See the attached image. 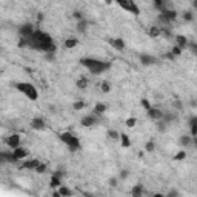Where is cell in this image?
<instances>
[{
	"label": "cell",
	"instance_id": "obj_1",
	"mask_svg": "<svg viewBox=\"0 0 197 197\" xmlns=\"http://www.w3.org/2000/svg\"><path fill=\"white\" fill-rule=\"evenodd\" d=\"M28 40V43H29V48H33V49H37V51H43V52H56V49H57V46H56V43L52 42L51 39V36L48 34V33H45V31H42V29H36L34 31V34L29 37Z\"/></svg>",
	"mask_w": 197,
	"mask_h": 197
},
{
	"label": "cell",
	"instance_id": "obj_2",
	"mask_svg": "<svg viewBox=\"0 0 197 197\" xmlns=\"http://www.w3.org/2000/svg\"><path fill=\"white\" fill-rule=\"evenodd\" d=\"M80 65L85 66L92 74H102V73H105V71H108L111 68V65L108 62H103V60H99V59H92V57H82L80 59Z\"/></svg>",
	"mask_w": 197,
	"mask_h": 197
},
{
	"label": "cell",
	"instance_id": "obj_3",
	"mask_svg": "<svg viewBox=\"0 0 197 197\" xmlns=\"http://www.w3.org/2000/svg\"><path fill=\"white\" fill-rule=\"evenodd\" d=\"M16 88L20 91V92H23L29 100H37L39 99V91H37V88L33 85V83H28V82H19V83H16Z\"/></svg>",
	"mask_w": 197,
	"mask_h": 197
},
{
	"label": "cell",
	"instance_id": "obj_4",
	"mask_svg": "<svg viewBox=\"0 0 197 197\" xmlns=\"http://www.w3.org/2000/svg\"><path fill=\"white\" fill-rule=\"evenodd\" d=\"M59 139L68 146V150L69 151H79L80 150V140H79V137L77 136H74L73 132H62L60 136H59Z\"/></svg>",
	"mask_w": 197,
	"mask_h": 197
},
{
	"label": "cell",
	"instance_id": "obj_5",
	"mask_svg": "<svg viewBox=\"0 0 197 197\" xmlns=\"http://www.w3.org/2000/svg\"><path fill=\"white\" fill-rule=\"evenodd\" d=\"M120 8H123L125 11L134 14V16H139L140 14V8L137 6V3L134 0H114Z\"/></svg>",
	"mask_w": 197,
	"mask_h": 197
},
{
	"label": "cell",
	"instance_id": "obj_6",
	"mask_svg": "<svg viewBox=\"0 0 197 197\" xmlns=\"http://www.w3.org/2000/svg\"><path fill=\"white\" fill-rule=\"evenodd\" d=\"M34 26L31 25V23H23L20 28H19V34H20V37H25V39H29L33 34H34Z\"/></svg>",
	"mask_w": 197,
	"mask_h": 197
},
{
	"label": "cell",
	"instance_id": "obj_7",
	"mask_svg": "<svg viewBox=\"0 0 197 197\" xmlns=\"http://www.w3.org/2000/svg\"><path fill=\"white\" fill-rule=\"evenodd\" d=\"M139 62L143 65V66H151V65H156L159 62L157 57L151 56V54H140L139 56Z\"/></svg>",
	"mask_w": 197,
	"mask_h": 197
},
{
	"label": "cell",
	"instance_id": "obj_8",
	"mask_svg": "<svg viewBox=\"0 0 197 197\" xmlns=\"http://www.w3.org/2000/svg\"><path fill=\"white\" fill-rule=\"evenodd\" d=\"M5 143L9 146V148H19L20 146V136L19 134H11V136H8L6 139H5Z\"/></svg>",
	"mask_w": 197,
	"mask_h": 197
},
{
	"label": "cell",
	"instance_id": "obj_9",
	"mask_svg": "<svg viewBox=\"0 0 197 197\" xmlns=\"http://www.w3.org/2000/svg\"><path fill=\"white\" fill-rule=\"evenodd\" d=\"M96 123H97V114H88V116L82 117V120H80V125L82 126H86V128L94 126Z\"/></svg>",
	"mask_w": 197,
	"mask_h": 197
},
{
	"label": "cell",
	"instance_id": "obj_10",
	"mask_svg": "<svg viewBox=\"0 0 197 197\" xmlns=\"http://www.w3.org/2000/svg\"><path fill=\"white\" fill-rule=\"evenodd\" d=\"M0 160L5 162V163H16V162H19L12 151H2L0 153Z\"/></svg>",
	"mask_w": 197,
	"mask_h": 197
},
{
	"label": "cell",
	"instance_id": "obj_11",
	"mask_svg": "<svg viewBox=\"0 0 197 197\" xmlns=\"http://www.w3.org/2000/svg\"><path fill=\"white\" fill-rule=\"evenodd\" d=\"M31 128L34 131H43L46 128V123H45V120L42 117H34L31 120Z\"/></svg>",
	"mask_w": 197,
	"mask_h": 197
},
{
	"label": "cell",
	"instance_id": "obj_12",
	"mask_svg": "<svg viewBox=\"0 0 197 197\" xmlns=\"http://www.w3.org/2000/svg\"><path fill=\"white\" fill-rule=\"evenodd\" d=\"M110 42V45L114 48V49H117V51H123L125 49V40L123 39H120V37H116V39H110L108 40Z\"/></svg>",
	"mask_w": 197,
	"mask_h": 197
},
{
	"label": "cell",
	"instance_id": "obj_13",
	"mask_svg": "<svg viewBox=\"0 0 197 197\" xmlns=\"http://www.w3.org/2000/svg\"><path fill=\"white\" fill-rule=\"evenodd\" d=\"M148 117L153 119V120H160V119H163V111H160V110H157V108H150L148 111Z\"/></svg>",
	"mask_w": 197,
	"mask_h": 197
},
{
	"label": "cell",
	"instance_id": "obj_14",
	"mask_svg": "<svg viewBox=\"0 0 197 197\" xmlns=\"http://www.w3.org/2000/svg\"><path fill=\"white\" fill-rule=\"evenodd\" d=\"M162 36V28L159 26V25H153L150 29H148V37H151V39H157Z\"/></svg>",
	"mask_w": 197,
	"mask_h": 197
},
{
	"label": "cell",
	"instance_id": "obj_15",
	"mask_svg": "<svg viewBox=\"0 0 197 197\" xmlns=\"http://www.w3.org/2000/svg\"><path fill=\"white\" fill-rule=\"evenodd\" d=\"M40 160H37V159H31V160H26V162H23L22 163V168L23 169H36L37 166H39Z\"/></svg>",
	"mask_w": 197,
	"mask_h": 197
},
{
	"label": "cell",
	"instance_id": "obj_16",
	"mask_svg": "<svg viewBox=\"0 0 197 197\" xmlns=\"http://www.w3.org/2000/svg\"><path fill=\"white\" fill-rule=\"evenodd\" d=\"M12 153H14V156H16L17 160H23V159L28 157V151H26L25 148H20V146H19V148H14Z\"/></svg>",
	"mask_w": 197,
	"mask_h": 197
},
{
	"label": "cell",
	"instance_id": "obj_17",
	"mask_svg": "<svg viewBox=\"0 0 197 197\" xmlns=\"http://www.w3.org/2000/svg\"><path fill=\"white\" fill-rule=\"evenodd\" d=\"M191 143H193V136H182V137L179 139V145H180L182 148H188Z\"/></svg>",
	"mask_w": 197,
	"mask_h": 197
},
{
	"label": "cell",
	"instance_id": "obj_18",
	"mask_svg": "<svg viewBox=\"0 0 197 197\" xmlns=\"http://www.w3.org/2000/svg\"><path fill=\"white\" fill-rule=\"evenodd\" d=\"M176 45H179L180 48H188V45H190V42L188 39L185 37V36H182V34H179V36H176Z\"/></svg>",
	"mask_w": 197,
	"mask_h": 197
},
{
	"label": "cell",
	"instance_id": "obj_19",
	"mask_svg": "<svg viewBox=\"0 0 197 197\" xmlns=\"http://www.w3.org/2000/svg\"><path fill=\"white\" fill-rule=\"evenodd\" d=\"M49 186H51V188H60V186H62V177L52 174L51 179H49Z\"/></svg>",
	"mask_w": 197,
	"mask_h": 197
},
{
	"label": "cell",
	"instance_id": "obj_20",
	"mask_svg": "<svg viewBox=\"0 0 197 197\" xmlns=\"http://www.w3.org/2000/svg\"><path fill=\"white\" fill-rule=\"evenodd\" d=\"M79 45V40L76 39V37H68V39L65 40V48L66 49H73V48H76Z\"/></svg>",
	"mask_w": 197,
	"mask_h": 197
},
{
	"label": "cell",
	"instance_id": "obj_21",
	"mask_svg": "<svg viewBox=\"0 0 197 197\" xmlns=\"http://www.w3.org/2000/svg\"><path fill=\"white\" fill-rule=\"evenodd\" d=\"M168 3H169V0H154V6L157 8L160 12H162L163 9H166Z\"/></svg>",
	"mask_w": 197,
	"mask_h": 197
},
{
	"label": "cell",
	"instance_id": "obj_22",
	"mask_svg": "<svg viewBox=\"0 0 197 197\" xmlns=\"http://www.w3.org/2000/svg\"><path fill=\"white\" fill-rule=\"evenodd\" d=\"M88 85H89V82L86 77H80L77 82H76V86L79 88V89H86L88 88Z\"/></svg>",
	"mask_w": 197,
	"mask_h": 197
},
{
	"label": "cell",
	"instance_id": "obj_23",
	"mask_svg": "<svg viewBox=\"0 0 197 197\" xmlns=\"http://www.w3.org/2000/svg\"><path fill=\"white\" fill-rule=\"evenodd\" d=\"M131 194H132L134 197H140L142 194H143V185H136V186H132Z\"/></svg>",
	"mask_w": 197,
	"mask_h": 197
},
{
	"label": "cell",
	"instance_id": "obj_24",
	"mask_svg": "<svg viewBox=\"0 0 197 197\" xmlns=\"http://www.w3.org/2000/svg\"><path fill=\"white\" fill-rule=\"evenodd\" d=\"M105 111H106V105L105 103H97L94 106V114H97V116H102Z\"/></svg>",
	"mask_w": 197,
	"mask_h": 197
},
{
	"label": "cell",
	"instance_id": "obj_25",
	"mask_svg": "<svg viewBox=\"0 0 197 197\" xmlns=\"http://www.w3.org/2000/svg\"><path fill=\"white\" fill-rule=\"evenodd\" d=\"M120 143H122L123 148H129L131 146V140H129V137L126 134H120Z\"/></svg>",
	"mask_w": 197,
	"mask_h": 197
},
{
	"label": "cell",
	"instance_id": "obj_26",
	"mask_svg": "<svg viewBox=\"0 0 197 197\" xmlns=\"http://www.w3.org/2000/svg\"><path fill=\"white\" fill-rule=\"evenodd\" d=\"M86 28H88V22L83 19V20H79V23H77V31L79 33H86Z\"/></svg>",
	"mask_w": 197,
	"mask_h": 197
},
{
	"label": "cell",
	"instance_id": "obj_27",
	"mask_svg": "<svg viewBox=\"0 0 197 197\" xmlns=\"http://www.w3.org/2000/svg\"><path fill=\"white\" fill-rule=\"evenodd\" d=\"M59 194L62 197H68V196H73V191L69 188H66V186H60L59 188Z\"/></svg>",
	"mask_w": 197,
	"mask_h": 197
},
{
	"label": "cell",
	"instance_id": "obj_28",
	"mask_svg": "<svg viewBox=\"0 0 197 197\" xmlns=\"http://www.w3.org/2000/svg\"><path fill=\"white\" fill-rule=\"evenodd\" d=\"M86 106V103L83 102V100H76L74 103H73V110L74 111H80V110H83Z\"/></svg>",
	"mask_w": 197,
	"mask_h": 197
},
{
	"label": "cell",
	"instance_id": "obj_29",
	"mask_svg": "<svg viewBox=\"0 0 197 197\" xmlns=\"http://www.w3.org/2000/svg\"><path fill=\"white\" fill-rule=\"evenodd\" d=\"M100 89H102V92H105V94L111 92V83H110V82H102V83H100Z\"/></svg>",
	"mask_w": 197,
	"mask_h": 197
},
{
	"label": "cell",
	"instance_id": "obj_30",
	"mask_svg": "<svg viewBox=\"0 0 197 197\" xmlns=\"http://www.w3.org/2000/svg\"><path fill=\"white\" fill-rule=\"evenodd\" d=\"M154 150H156V143H154L153 140H150V142L145 143V151H146V153H153Z\"/></svg>",
	"mask_w": 197,
	"mask_h": 197
},
{
	"label": "cell",
	"instance_id": "obj_31",
	"mask_svg": "<svg viewBox=\"0 0 197 197\" xmlns=\"http://www.w3.org/2000/svg\"><path fill=\"white\" fill-rule=\"evenodd\" d=\"M183 20H185V22H193V20H194V14H193L191 11H185V12H183Z\"/></svg>",
	"mask_w": 197,
	"mask_h": 197
},
{
	"label": "cell",
	"instance_id": "obj_32",
	"mask_svg": "<svg viewBox=\"0 0 197 197\" xmlns=\"http://www.w3.org/2000/svg\"><path fill=\"white\" fill-rule=\"evenodd\" d=\"M108 137L113 139V140H117V139H120V134H119L116 129H110V131H108Z\"/></svg>",
	"mask_w": 197,
	"mask_h": 197
},
{
	"label": "cell",
	"instance_id": "obj_33",
	"mask_svg": "<svg viewBox=\"0 0 197 197\" xmlns=\"http://www.w3.org/2000/svg\"><path fill=\"white\" fill-rule=\"evenodd\" d=\"M172 159H174V160H177V162H180V160H185V159H186V153L182 150V151H179V153H177V154H176V156H174Z\"/></svg>",
	"mask_w": 197,
	"mask_h": 197
},
{
	"label": "cell",
	"instance_id": "obj_34",
	"mask_svg": "<svg viewBox=\"0 0 197 197\" xmlns=\"http://www.w3.org/2000/svg\"><path fill=\"white\" fill-rule=\"evenodd\" d=\"M182 51H183V48H180L179 45H174V46H172V49H171V52H172L176 57H177V56H180V54H182Z\"/></svg>",
	"mask_w": 197,
	"mask_h": 197
},
{
	"label": "cell",
	"instance_id": "obj_35",
	"mask_svg": "<svg viewBox=\"0 0 197 197\" xmlns=\"http://www.w3.org/2000/svg\"><path fill=\"white\" fill-rule=\"evenodd\" d=\"M34 171H36L37 174H43V172L46 171V165H45V163H39V166H37Z\"/></svg>",
	"mask_w": 197,
	"mask_h": 197
},
{
	"label": "cell",
	"instance_id": "obj_36",
	"mask_svg": "<svg viewBox=\"0 0 197 197\" xmlns=\"http://www.w3.org/2000/svg\"><path fill=\"white\" fill-rule=\"evenodd\" d=\"M136 123H137V119L136 117H129L128 120H126V126H129V128L136 126Z\"/></svg>",
	"mask_w": 197,
	"mask_h": 197
},
{
	"label": "cell",
	"instance_id": "obj_37",
	"mask_svg": "<svg viewBox=\"0 0 197 197\" xmlns=\"http://www.w3.org/2000/svg\"><path fill=\"white\" fill-rule=\"evenodd\" d=\"M140 105H142V106H143V108H145L146 111H148V110L151 108V103H150V102H148L146 99H142V100H140Z\"/></svg>",
	"mask_w": 197,
	"mask_h": 197
},
{
	"label": "cell",
	"instance_id": "obj_38",
	"mask_svg": "<svg viewBox=\"0 0 197 197\" xmlns=\"http://www.w3.org/2000/svg\"><path fill=\"white\" fill-rule=\"evenodd\" d=\"M128 176H129V171L128 169H122L120 174H119V179H126Z\"/></svg>",
	"mask_w": 197,
	"mask_h": 197
},
{
	"label": "cell",
	"instance_id": "obj_39",
	"mask_svg": "<svg viewBox=\"0 0 197 197\" xmlns=\"http://www.w3.org/2000/svg\"><path fill=\"white\" fill-rule=\"evenodd\" d=\"M73 17L77 19V20H83V14H82L80 11H74V12H73Z\"/></svg>",
	"mask_w": 197,
	"mask_h": 197
},
{
	"label": "cell",
	"instance_id": "obj_40",
	"mask_svg": "<svg viewBox=\"0 0 197 197\" xmlns=\"http://www.w3.org/2000/svg\"><path fill=\"white\" fill-rule=\"evenodd\" d=\"M172 106H174V108H177V110H182V102H180L179 99H176V100L172 102Z\"/></svg>",
	"mask_w": 197,
	"mask_h": 197
},
{
	"label": "cell",
	"instance_id": "obj_41",
	"mask_svg": "<svg viewBox=\"0 0 197 197\" xmlns=\"http://www.w3.org/2000/svg\"><path fill=\"white\" fill-rule=\"evenodd\" d=\"M190 129H191V136L193 137L197 136V125H190Z\"/></svg>",
	"mask_w": 197,
	"mask_h": 197
},
{
	"label": "cell",
	"instance_id": "obj_42",
	"mask_svg": "<svg viewBox=\"0 0 197 197\" xmlns=\"http://www.w3.org/2000/svg\"><path fill=\"white\" fill-rule=\"evenodd\" d=\"M165 59H168V60H174V59H176V56L169 51V52H166V54H165Z\"/></svg>",
	"mask_w": 197,
	"mask_h": 197
},
{
	"label": "cell",
	"instance_id": "obj_43",
	"mask_svg": "<svg viewBox=\"0 0 197 197\" xmlns=\"http://www.w3.org/2000/svg\"><path fill=\"white\" fill-rule=\"evenodd\" d=\"M110 185H111L113 188H116V186H117V179H116V177H113V179H110Z\"/></svg>",
	"mask_w": 197,
	"mask_h": 197
},
{
	"label": "cell",
	"instance_id": "obj_44",
	"mask_svg": "<svg viewBox=\"0 0 197 197\" xmlns=\"http://www.w3.org/2000/svg\"><path fill=\"white\" fill-rule=\"evenodd\" d=\"M188 46H190V48H191V51H193V52H194V54H197V43H190V45H188Z\"/></svg>",
	"mask_w": 197,
	"mask_h": 197
},
{
	"label": "cell",
	"instance_id": "obj_45",
	"mask_svg": "<svg viewBox=\"0 0 197 197\" xmlns=\"http://www.w3.org/2000/svg\"><path fill=\"white\" fill-rule=\"evenodd\" d=\"M188 122H190V125H197V116H193Z\"/></svg>",
	"mask_w": 197,
	"mask_h": 197
},
{
	"label": "cell",
	"instance_id": "obj_46",
	"mask_svg": "<svg viewBox=\"0 0 197 197\" xmlns=\"http://www.w3.org/2000/svg\"><path fill=\"white\" fill-rule=\"evenodd\" d=\"M168 196H179V193H177V191H169Z\"/></svg>",
	"mask_w": 197,
	"mask_h": 197
},
{
	"label": "cell",
	"instance_id": "obj_47",
	"mask_svg": "<svg viewBox=\"0 0 197 197\" xmlns=\"http://www.w3.org/2000/svg\"><path fill=\"white\" fill-rule=\"evenodd\" d=\"M193 145L197 148V136H194V137H193Z\"/></svg>",
	"mask_w": 197,
	"mask_h": 197
},
{
	"label": "cell",
	"instance_id": "obj_48",
	"mask_svg": "<svg viewBox=\"0 0 197 197\" xmlns=\"http://www.w3.org/2000/svg\"><path fill=\"white\" fill-rule=\"evenodd\" d=\"M193 6H194V8L197 9V0H193Z\"/></svg>",
	"mask_w": 197,
	"mask_h": 197
},
{
	"label": "cell",
	"instance_id": "obj_49",
	"mask_svg": "<svg viewBox=\"0 0 197 197\" xmlns=\"http://www.w3.org/2000/svg\"><path fill=\"white\" fill-rule=\"evenodd\" d=\"M196 57H197V54H196Z\"/></svg>",
	"mask_w": 197,
	"mask_h": 197
}]
</instances>
